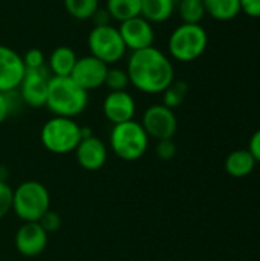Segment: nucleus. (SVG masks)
I'll return each mask as SVG.
<instances>
[{
	"label": "nucleus",
	"instance_id": "nucleus-1",
	"mask_svg": "<svg viewBox=\"0 0 260 261\" xmlns=\"http://www.w3.org/2000/svg\"><path fill=\"white\" fill-rule=\"evenodd\" d=\"M126 70L130 86L147 95H159L175 81L172 58L155 46L132 52Z\"/></svg>",
	"mask_w": 260,
	"mask_h": 261
},
{
	"label": "nucleus",
	"instance_id": "nucleus-2",
	"mask_svg": "<svg viewBox=\"0 0 260 261\" xmlns=\"http://www.w3.org/2000/svg\"><path fill=\"white\" fill-rule=\"evenodd\" d=\"M89 104V92L81 89L70 76H51L46 109L54 116L75 119Z\"/></svg>",
	"mask_w": 260,
	"mask_h": 261
},
{
	"label": "nucleus",
	"instance_id": "nucleus-3",
	"mask_svg": "<svg viewBox=\"0 0 260 261\" xmlns=\"http://www.w3.org/2000/svg\"><path fill=\"white\" fill-rule=\"evenodd\" d=\"M208 46L207 31L201 24L181 23L176 26L167 41L169 57L179 63H192L198 60Z\"/></svg>",
	"mask_w": 260,
	"mask_h": 261
},
{
	"label": "nucleus",
	"instance_id": "nucleus-4",
	"mask_svg": "<svg viewBox=\"0 0 260 261\" xmlns=\"http://www.w3.org/2000/svg\"><path fill=\"white\" fill-rule=\"evenodd\" d=\"M51 210L48 188L38 180L21 182L12 196V211L25 222H38Z\"/></svg>",
	"mask_w": 260,
	"mask_h": 261
},
{
	"label": "nucleus",
	"instance_id": "nucleus-5",
	"mask_svg": "<svg viewBox=\"0 0 260 261\" xmlns=\"http://www.w3.org/2000/svg\"><path fill=\"white\" fill-rule=\"evenodd\" d=\"M43 147L54 154H69L75 151L81 136V125L72 118L52 116L48 119L40 132Z\"/></svg>",
	"mask_w": 260,
	"mask_h": 261
},
{
	"label": "nucleus",
	"instance_id": "nucleus-6",
	"mask_svg": "<svg viewBox=\"0 0 260 261\" xmlns=\"http://www.w3.org/2000/svg\"><path fill=\"white\" fill-rule=\"evenodd\" d=\"M149 136L141 122L132 119L116 124L110 132V148L123 161L133 162L141 159L149 150Z\"/></svg>",
	"mask_w": 260,
	"mask_h": 261
},
{
	"label": "nucleus",
	"instance_id": "nucleus-7",
	"mask_svg": "<svg viewBox=\"0 0 260 261\" xmlns=\"http://www.w3.org/2000/svg\"><path fill=\"white\" fill-rule=\"evenodd\" d=\"M87 47L92 57L101 60L107 66L120 63L127 52L118 28L112 24L93 26L87 35Z\"/></svg>",
	"mask_w": 260,
	"mask_h": 261
},
{
	"label": "nucleus",
	"instance_id": "nucleus-8",
	"mask_svg": "<svg viewBox=\"0 0 260 261\" xmlns=\"http://www.w3.org/2000/svg\"><path fill=\"white\" fill-rule=\"evenodd\" d=\"M141 125L152 139H173L178 130V119L172 109L164 104H153L143 113Z\"/></svg>",
	"mask_w": 260,
	"mask_h": 261
},
{
	"label": "nucleus",
	"instance_id": "nucleus-9",
	"mask_svg": "<svg viewBox=\"0 0 260 261\" xmlns=\"http://www.w3.org/2000/svg\"><path fill=\"white\" fill-rule=\"evenodd\" d=\"M51 72L48 66L40 69H26L23 81L18 87L23 102L32 109H40L46 106L48 87L51 80Z\"/></svg>",
	"mask_w": 260,
	"mask_h": 261
},
{
	"label": "nucleus",
	"instance_id": "nucleus-10",
	"mask_svg": "<svg viewBox=\"0 0 260 261\" xmlns=\"http://www.w3.org/2000/svg\"><path fill=\"white\" fill-rule=\"evenodd\" d=\"M109 66L103 63L101 60L89 55L80 57L72 69L70 78L86 92L100 89L104 86L106 73Z\"/></svg>",
	"mask_w": 260,
	"mask_h": 261
},
{
	"label": "nucleus",
	"instance_id": "nucleus-11",
	"mask_svg": "<svg viewBox=\"0 0 260 261\" xmlns=\"http://www.w3.org/2000/svg\"><path fill=\"white\" fill-rule=\"evenodd\" d=\"M118 31L127 50L136 52L141 49H147L155 43L153 24L141 15L120 23Z\"/></svg>",
	"mask_w": 260,
	"mask_h": 261
},
{
	"label": "nucleus",
	"instance_id": "nucleus-12",
	"mask_svg": "<svg viewBox=\"0 0 260 261\" xmlns=\"http://www.w3.org/2000/svg\"><path fill=\"white\" fill-rule=\"evenodd\" d=\"M26 67L23 58L12 47L0 44V92H14L20 87Z\"/></svg>",
	"mask_w": 260,
	"mask_h": 261
},
{
	"label": "nucleus",
	"instance_id": "nucleus-13",
	"mask_svg": "<svg viewBox=\"0 0 260 261\" xmlns=\"http://www.w3.org/2000/svg\"><path fill=\"white\" fill-rule=\"evenodd\" d=\"M48 236L38 222H25L15 232V248L23 257H37L46 249Z\"/></svg>",
	"mask_w": 260,
	"mask_h": 261
},
{
	"label": "nucleus",
	"instance_id": "nucleus-14",
	"mask_svg": "<svg viewBox=\"0 0 260 261\" xmlns=\"http://www.w3.org/2000/svg\"><path fill=\"white\" fill-rule=\"evenodd\" d=\"M103 113L113 125L132 121L136 113L135 98L127 92H109L103 101Z\"/></svg>",
	"mask_w": 260,
	"mask_h": 261
},
{
	"label": "nucleus",
	"instance_id": "nucleus-15",
	"mask_svg": "<svg viewBox=\"0 0 260 261\" xmlns=\"http://www.w3.org/2000/svg\"><path fill=\"white\" fill-rule=\"evenodd\" d=\"M75 156L83 170L98 171L107 161V148L100 138L90 135L80 141L78 147L75 148Z\"/></svg>",
	"mask_w": 260,
	"mask_h": 261
},
{
	"label": "nucleus",
	"instance_id": "nucleus-16",
	"mask_svg": "<svg viewBox=\"0 0 260 261\" xmlns=\"http://www.w3.org/2000/svg\"><path fill=\"white\" fill-rule=\"evenodd\" d=\"M77 60H78V57L72 47L58 46L49 55L48 69L52 76H70Z\"/></svg>",
	"mask_w": 260,
	"mask_h": 261
},
{
	"label": "nucleus",
	"instance_id": "nucleus-17",
	"mask_svg": "<svg viewBox=\"0 0 260 261\" xmlns=\"http://www.w3.org/2000/svg\"><path fill=\"white\" fill-rule=\"evenodd\" d=\"M256 161L248 148H239L231 151L225 159V171L234 179L250 176L256 168Z\"/></svg>",
	"mask_w": 260,
	"mask_h": 261
},
{
	"label": "nucleus",
	"instance_id": "nucleus-18",
	"mask_svg": "<svg viewBox=\"0 0 260 261\" xmlns=\"http://www.w3.org/2000/svg\"><path fill=\"white\" fill-rule=\"evenodd\" d=\"M179 0H141V17L152 24L167 21L176 11Z\"/></svg>",
	"mask_w": 260,
	"mask_h": 261
},
{
	"label": "nucleus",
	"instance_id": "nucleus-19",
	"mask_svg": "<svg viewBox=\"0 0 260 261\" xmlns=\"http://www.w3.org/2000/svg\"><path fill=\"white\" fill-rule=\"evenodd\" d=\"M205 14L218 21H230L241 14L239 0H202Z\"/></svg>",
	"mask_w": 260,
	"mask_h": 261
},
{
	"label": "nucleus",
	"instance_id": "nucleus-20",
	"mask_svg": "<svg viewBox=\"0 0 260 261\" xmlns=\"http://www.w3.org/2000/svg\"><path fill=\"white\" fill-rule=\"evenodd\" d=\"M104 9L112 20L123 23L141 15V0H106Z\"/></svg>",
	"mask_w": 260,
	"mask_h": 261
},
{
	"label": "nucleus",
	"instance_id": "nucleus-21",
	"mask_svg": "<svg viewBox=\"0 0 260 261\" xmlns=\"http://www.w3.org/2000/svg\"><path fill=\"white\" fill-rule=\"evenodd\" d=\"M176 11L182 23L188 24H201L202 18L207 15L202 0H179L176 5Z\"/></svg>",
	"mask_w": 260,
	"mask_h": 261
},
{
	"label": "nucleus",
	"instance_id": "nucleus-22",
	"mask_svg": "<svg viewBox=\"0 0 260 261\" xmlns=\"http://www.w3.org/2000/svg\"><path fill=\"white\" fill-rule=\"evenodd\" d=\"M64 8L75 20H90L100 8V0H63Z\"/></svg>",
	"mask_w": 260,
	"mask_h": 261
},
{
	"label": "nucleus",
	"instance_id": "nucleus-23",
	"mask_svg": "<svg viewBox=\"0 0 260 261\" xmlns=\"http://www.w3.org/2000/svg\"><path fill=\"white\" fill-rule=\"evenodd\" d=\"M188 93V84L182 80H175L161 95H162V102L166 107L175 110L176 107H179Z\"/></svg>",
	"mask_w": 260,
	"mask_h": 261
},
{
	"label": "nucleus",
	"instance_id": "nucleus-24",
	"mask_svg": "<svg viewBox=\"0 0 260 261\" xmlns=\"http://www.w3.org/2000/svg\"><path fill=\"white\" fill-rule=\"evenodd\" d=\"M104 86L109 89V92L127 90V87L130 86V80H129L127 70L121 69V67H109L107 73H106Z\"/></svg>",
	"mask_w": 260,
	"mask_h": 261
},
{
	"label": "nucleus",
	"instance_id": "nucleus-25",
	"mask_svg": "<svg viewBox=\"0 0 260 261\" xmlns=\"http://www.w3.org/2000/svg\"><path fill=\"white\" fill-rule=\"evenodd\" d=\"M14 190L3 180H0V220L12 211Z\"/></svg>",
	"mask_w": 260,
	"mask_h": 261
},
{
	"label": "nucleus",
	"instance_id": "nucleus-26",
	"mask_svg": "<svg viewBox=\"0 0 260 261\" xmlns=\"http://www.w3.org/2000/svg\"><path fill=\"white\" fill-rule=\"evenodd\" d=\"M21 58H23V63H25V67L26 69H40V67H44L46 66L44 54L38 47L28 49L25 52V55H21Z\"/></svg>",
	"mask_w": 260,
	"mask_h": 261
},
{
	"label": "nucleus",
	"instance_id": "nucleus-27",
	"mask_svg": "<svg viewBox=\"0 0 260 261\" xmlns=\"http://www.w3.org/2000/svg\"><path fill=\"white\" fill-rule=\"evenodd\" d=\"M155 153L159 159L162 161H170L176 156V144L173 142V139H162L158 141Z\"/></svg>",
	"mask_w": 260,
	"mask_h": 261
},
{
	"label": "nucleus",
	"instance_id": "nucleus-28",
	"mask_svg": "<svg viewBox=\"0 0 260 261\" xmlns=\"http://www.w3.org/2000/svg\"><path fill=\"white\" fill-rule=\"evenodd\" d=\"M38 223L43 226V229H44L48 234H49V232L52 234V232H55V231L60 229V226H61V217H60L58 213L49 210V211L38 220Z\"/></svg>",
	"mask_w": 260,
	"mask_h": 261
},
{
	"label": "nucleus",
	"instance_id": "nucleus-29",
	"mask_svg": "<svg viewBox=\"0 0 260 261\" xmlns=\"http://www.w3.org/2000/svg\"><path fill=\"white\" fill-rule=\"evenodd\" d=\"M11 93L12 92H0V124L8 119V116L11 115V112L14 109Z\"/></svg>",
	"mask_w": 260,
	"mask_h": 261
},
{
	"label": "nucleus",
	"instance_id": "nucleus-30",
	"mask_svg": "<svg viewBox=\"0 0 260 261\" xmlns=\"http://www.w3.org/2000/svg\"><path fill=\"white\" fill-rule=\"evenodd\" d=\"M241 12L251 18H260V0H239Z\"/></svg>",
	"mask_w": 260,
	"mask_h": 261
},
{
	"label": "nucleus",
	"instance_id": "nucleus-31",
	"mask_svg": "<svg viewBox=\"0 0 260 261\" xmlns=\"http://www.w3.org/2000/svg\"><path fill=\"white\" fill-rule=\"evenodd\" d=\"M248 151L253 154L254 161L260 164V128L257 132L253 133V136L250 138V142H248Z\"/></svg>",
	"mask_w": 260,
	"mask_h": 261
},
{
	"label": "nucleus",
	"instance_id": "nucleus-32",
	"mask_svg": "<svg viewBox=\"0 0 260 261\" xmlns=\"http://www.w3.org/2000/svg\"><path fill=\"white\" fill-rule=\"evenodd\" d=\"M90 20L93 21V26L110 24V21H112L110 15L107 14V11H106L104 8H98V9H97V12L92 15V18H90Z\"/></svg>",
	"mask_w": 260,
	"mask_h": 261
}]
</instances>
